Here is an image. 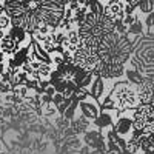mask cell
I'll list each match as a JSON object with an SVG mask.
<instances>
[{"mask_svg": "<svg viewBox=\"0 0 154 154\" xmlns=\"http://www.w3.org/2000/svg\"><path fill=\"white\" fill-rule=\"evenodd\" d=\"M3 6L12 26L32 34L42 25L57 29L63 19L66 0H5Z\"/></svg>", "mask_w": 154, "mask_h": 154, "instance_id": "1", "label": "cell"}, {"mask_svg": "<svg viewBox=\"0 0 154 154\" xmlns=\"http://www.w3.org/2000/svg\"><path fill=\"white\" fill-rule=\"evenodd\" d=\"M86 72H89V71L75 66L74 63H63L62 62L60 65H57L51 71L49 83L54 86L56 93H60L65 99H71Z\"/></svg>", "mask_w": 154, "mask_h": 154, "instance_id": "2", "label": "cell"}, {"mask_svg": "<svg viewBox=\"0 0 154 154\" xmlns=\"http://www.w3.org/2000/svg\"><path fill=\"white\" fill-rule=\"evenodd\" d=\"M108 97L112 100L114 109L117 112L133 111L140 105L139 99H137L136 85L130 83L128 80H119V82L112 83V88H111Z\"/></svg>", "mask_w": 154, "mask_h": 154, "instance_id": "3", "label": "cell"}, {"mask_svg": "<svg viewBox=\"0 0 154 154\" xmlns=\"http://www.w3.org/2000/svg\"><path fill=\"white\" fill-rule=\"evenodd\" d=\"M99 62L97 56L94 53H91L88 48H83V46H79L74 53H72V63L79 68H83V69H88L91 71V68Z\"/></svg>", "mask_w": 154, "mask_h": 154, "instance_id": "4", "label": "cell"}, {"mask_svg": "<svg viewBox=\"0 0 154 154\" xmlns=\"http://www.w3.org/2000/svg\"><path fill=\"white\" fill-rule=\"evenodd\" d=\"M83 143L88 148H93V149H103L106 148V139L105 134L102 133V130H88L83 134Z\"/></svg>", "mask_w": 154, "mask_h": 154, "instance_id": "5", "label": "cell"}, {"mask_svg": "<svg viewBox=\"0 0 154 154\" xmlns=\"http://www.w3.org/2000/svg\"><path fill=\"white\" fill-rule=\"evenodd\" d=\"M106 82H108V80L102 79V77H94L93 82H91V85L88 86L89 96H91L93 99H96L99 103H102V100H103V99L109 94L111 88H112V86L106 88Z\"/></svg>", "mask_w": 154, "mask_h": 154, "instance_id": "6", "label": "cell"}, {"mask_svg": "<svg viewBox=\"0 0 154 154\" xmlns=\"http://www.w3.org/2000/svg\"><path fill=\"white\" fill-rule=\"evenodd\" d=\"M131 112H133V111H131ZM112 130L117 133L119 136H122V137L130 136L131 131H133V119H131V114H126V111L119 112V117H117V120H116Z\"/></svg>", "mask_w": 154, "mask_h": 154, "instance_id": "7", "label": "cell"}, {"mask_svg": "<svg viewBox=\"0 0 154 154\" xmlns=\"http://www.w3.org/2000/svg\"><path fill=\"white\" fill-rule=\"evenodd\" d=\"M79 108H80V112L82 116H85V117L88 120L94 122L97 119V116L100 114V108H99V102L96 99H93L91 96H89L88 99L79 102Z\"/></svg>", "mask_w": 154, "mask_h": 154, "instance_id": "8", "label": "cell"}, {"mask_svg": "<svg viewBox=\"0 0 154 154\" xmlns=\"http://www.w3.org/2000/svg\"><path fill=\"white\" fill-rule=\"evenodd\" d=\"M116 116H119L117 111L114 109H102L100 114L97 116V119L93 122L94 126L97 130H106V128H112L114 123H116Z\"/></svg>", "mask_w": 154, "mask_h": 154, "instance_id": "9", "label": "cell"}, {"mask_svg": "<svg viewBox=\"0 0 154 154\" xmlns=\"http://www.w3.org/2000/svg\"><path fill=\"white\" fill-rule=\"evenodd\" d=\"M105 8H103V14L108 16L109 19L112 20H117V19H123L125 17V12H123V5L125 2L123 0H106L103 3Z\"/></svg>", "mask_w": 154, "mask_h": 154, "instance_id": "10", "label": "cell"}, {"mask_svg": "<svg viewBox=\"0 0 154 154\" xmlns=\"http://www.w3.org/2000/svg\"><path fill=\"white\" fill-rule=\"evenodd\" d=\"M20 43L17 40H14L8 32L3 34V37L0 38V49H2V53L5 56H12L14 53H17V51L20 49Z\"/></svg>", "mask_w": 154, "mask_h": 154, "instance_id": "11", "label": "cell"}, {"mask_svg": "<svg viewBox=\"0 0 154 154\" xmlns=\"http://www.w3.org/2000/svg\"><path fill=\"white\" fill-rule=\"evenodd\" d=\"M69 126L72 128L75 136H83L91 126V120H88L85 116H79V117L69 120Z\"/></svg>", "mask_w": 154, "mask_h": 154, "instance_id": "12", "label": "cell"}, {"mask_svg": "<svg viewBox=\"0 0 154 154\" xmlns=\"http://www.w3.org/2000/svg\"><path fill=\"white\" fill-rule=\"evenodd\" d=\"M14 40H17L20 45H23L25 42L26 43H31V40H32V37H31V34L29 32H26L25 29H22V28H19V26H11L8 28V31H6Z\"/></svg>", "mask_w": 154, "mask_h": 154, "instance_id": "13", "label": "cell"}, {"mask_svg": "<svg viewBox=\"0 0 154 154\" xmlns=\"http://www.w3.org/2000/svg\"><path fill=\"white\" fill-rule=\"evenodd\" d=\"M80 46V37H79V31L77 28L66 31V49L74 53V51Z\"/></svg>", "mask_w": 154, "mask_h": 154, "instance_id": "14", "label": "cell"}, {"mask_svg": "<svg viewBox=\"0 0 154 154\" xmlns=\"http://www.w3.org/2000/svg\"><path fill=\"white\" fill-rule=\"evenodd\" d=\"M42 48L46 51L48 54H53L56 51V37H54V32H49L43 37V40L40 42Z\"/></svg>", "mask_w": 154, "mask_h": 154, "instance_id": "15", "label": "cell"}, {"mask_svg": "<svg viewBox=\"0 0 154 154\" xmlns=\"http://www.w3.org/2000/svg\"><path fill=\"white\" fill-rule=\"evenodd\" d=\"M125 77H126V80L130 82V83H133V85H140L142 83V80H143V74L142 72H139L137 69H134V68H131V69H125Z\"/></svg>", "mask_w": 154, "mask_h": 154, "instance_id": "16", "label": "cell"}, {"mask_svg": "<svg viewBox=\"0 0 154 154\" xmlns=\"http://www.w3.org/2000/svg\"><path fill=\"white\" fill-rule=\"evenodd\" d=\"M143 28H145V25H143V22L140 20V17H139L133 25L128 26V34H130V35H142L145 32Z\"/></svg>", "mask_w": 154, "mask_h": 154, "instance_id": "17", "label": "cell"}, {"mask_svg": "<svg viewBox=\"0 0 154 154\" xmlns=\"http://www.w3.org/2000/svg\"><path fill=\"white\" fill-rule=\"evenodd\" d=\"M86 8L89 12H94V14H103V8L105 5L100 2V0H88L86 2Z\"/></svg>", "mask_w": 154, "mask_h": 154, "instance_id": "18", "label": "cell"}, {"mask_svg": "<svg viewBox=\"0 0 154 154\" xmlns=\"http://www.w3.org/2000/svg\"><path fill=\"white\" fill-rule=\"evenodd\" d=\"M77 108H79V100H77V99L72 96V100H71L69 106L65 109V112H63L62 116H63V117H66L68 120H72V119H74V116H75V111H77Z\"/></svg>", "mask_w": 154, "mask_h": 154, "instance_id": "19", "label": "cell"}, {"mask_svg": "<svg viewBox=\"0 0 154 154\" xmlns=\"http://www.w3.org/2000/svg\"><path fill=\"white\" fill-rule=\"evenodd\" d=\"M125 149L130 152V154H137L140 151V143H139V139L136 137H130L126 140V145H125Z\"/></svg>", "mask_w": 154, "mask_h": 154, "instance_id": "20", "label": "cell"}, {"mask_svg": "<svg viewBox=\"0 0 154 154\" xmlns=\"http://www.w3.org/2000/svg\"><path fill=\"white\" fill-rule=\"evenodd\" d=\"M57 108L56 105L53 103H43L42 105V116L43 117H54V116H57Z\"/></svg>", "mask_w": 154, "mask_h": 154, "instance_id": "21", "label": "cell"}, {"mask_svg": "<svg viewBox=\"0 0 154 154\" xmlns=\"http://www.w3.org/2000/svg\"><path fill=\"white\" fill-rule=\"evenodd\" d=\"M54 126L57 128L60 133H63L66 128H69V120H68L66 117H63V116L59 114L57 117H56V120H54Z\"/></svg>", "mask_w": 154, "mask_h": 154, "instance_id": "22", "label": "cell"}, {"mask_svg": "<svg viewBox=\"0 0 154 154\" xmlns=\"http://www.w3.org/2000/svg\"><path fill=\"white\" fill-rule=\"evenodd\" d=\"M137 9H139L140 14H145L146 16V14H149V12L154 11V6H152V3L149 2V0H140Z\"/></svg>", "mask_w": 154, "mask_h": 154, "instance_id": "23", "label": "cell"}, {"mask_svg": "<svg viewBox=\"0 0 154 154\" xmlns=\"http://www.w3.org/2000/svg\"><path fill=\"white\" fill-rule=\"evenodd\" d=\"M142 22H143V25H145V28L148 29V32H151V31L154 29V11L149 12V14H146Z\"/></svg>", "mask_w": 154, "mask_h": 154, "instance_id": "24", "label": "cell"}, {"mask_svg": "<svg viewBox=\"0 0 154 154\" xmlns=\"http://www.w3.org/2000/svg\"><path fill=\"white\" fill-rule=\"evenodd\" d=\"M74 97L79 100V102H82V100H85V99H88L89 97V91H88V88H77L75 91H74Z\"/></svg>", "mask_w": 154, "mask_h": 154, "instance_id": "25", "label": "cell"}, {"mask_svg": "<svg viewBox=\"0 0 154 154\" xmlns=\"http://www.w3.org/2000/svg\"><path fill=\"white\" fill-rule=\"evenodd\" d=\"M8 131H11V123H9V120L2 117V119H0V134L5 136Z\"/></svg>", "mask_w": 154, "mask_h": 154, "instance_id": "26", "label": "cell"}, {"mask_svg": "<svg viewBox=\"0 0 154 154\" xmlns=\"http://www.w3.org/2000/svg\"><path fill=\"white\" fill-rule=\"evenodd\" d=\"M11 26V19L5 14V12H3V14H0V28H2V29H8Z\"/></svg>", "mask_w": 154, "mask_h": 154, "instance_id": "27", "label": "cell"}, {"mask_svg": "<svg viewBox=\"0 0 154 154\" xmlns=\"http://www.w3.org/2000/svg\"><path fill=\"white\" fill-rule=\"evenodd\" d=\"M71 100H72V97H71V99H65V100H63V102H62L60 105H57V106H56V108H57V112H59L60 116H62L63 112H65V109H66V108L69 106Z\"/></svg>", "mask_w": 154, "mask_h": 154, "instance_id": "28", "label": "cell"}, {"mask_svg": "<svg viewBox=\"0 0 154 154\" xmlns=\"http://www.w3.org/2000/svg\"><path fill=\"white\" fill-rule=\"evenodd\" d=\"M139 19V16L136 14V12H134V14H128V16H125L123 19H122V22L126 25V26H130V25H133L136 20Z\"/></svg>", "mask_w": 154, "mask_h": 154, "instance_id": "29", "label": "cell"}, {"mask_svg": "<svg viewBox=\"0 0 154 154\" xmlns=\"http://www.w3.org/2000/svg\"><path fill=\"white\" fill-rule=\"evenodd\" d=\"M11 91H12V86L9 82H0V94L3 96V94H8Z\"/></svg>", "mask_w": 154, "mask_h": 154, "instance_id": "30", "label": "cell"}, {"mask_svg": "<svg viewBox=\"0 0 154 154\" xmlns=\"http://www.w3.org/2000/svg\"><path fill=\"white\" fill-rule=\"evenodd\" d=\"M63 100H65V97H63L60 93H56V94L53 96V105H56V106H57V105H60V103H62Z\"/></svg>", "mask_w": 154, "mask_h": 154, "instance_id": "31", "label": "cell"}, {"mask_svg": "<svg viewBox=\"0 0 154 154\" xmlns=\"http://www.w3.org/2000/svg\"><path fill=\"white\" fill-rule=\"evenodd\" d=\"M136 11H137V8H134V6H131V5H128V3L123 5V12H125V16H128V14H134Z\"/></svg>", "mask_w": 154, "mask_h": 154, "instance_id": "32", "label": "cell"}, {"mask_svg": "<svg viewBox=\"0 0 154 154\" xmlns=\"http://www.w3.org/2000/svg\"><path fill=\"white\" fill-rule=\"evenodd\" d=\"M43 94H48V96H54L56 94V89H54V86L53 85H49L46 89H45V93Z\"/></svg>", "mask_w": 154, "mask_h": 154, "instance_id": "33", "label": "cell"}, {"mask_svg": "<svg viewBox=\"0 0 154 154\" xmlns=\"http://www.w3.org/2000/svg\"><path fill=\"white\" fill-rule=\"evenodd\" d=\"M5 71H6V63H5V60H0V74Z\"/></svg>", "mask_w": 154, "mask_h": 154, "instance_id": "34", "label": "cell"}, {"mask_svg": "<svg viewBox=\"0 0 154 154\" xmlns=\"http://www.w3.org/2000/svg\"><path fill=\"white\" fill-rule=\"evenodd\" d=\"M5 12V6H3V3H0V14H3Z\"/></svg>", "mask_w": 154, "mask_h": 154, "instance_id": "35", "label": "cell"}, {"mask_svg": "<svg viewBox=\"0 0 154 154\" xmlns=\"http://www.w3.org/2000/svg\"><path fill=\"white\" fill-rule=\"evenodd\" d=\"M0 60H5V54L2 53V49H0Z\"/></svg>", "mask_w": 154, "mask_h": 154, "instance_id": "36", "label": "cell"}, {"mask_svg": "<svg viewBox=\"0 0 154 154\" xmlns=\"http://www.w3.org/2000/svg\"><path fill=\"white\" fill-rule=\"evenodd\" d=\"M3 31H5V29H2V28H0V38H2V37H3V34H5Z\"/></svg>", "mask_w": 154, "mask_h": 154, "instance_id": "37", "label": "cell"}, {"mask_svg": "<svg viewBox=\"0 0 154 154\" xmlns=\"http://www.w3.org/2000/svg\"><path fill=\"white\" fill-rule=\"evenodd\" d=\"M0 105H3V97H2V94H0Z\"/></svg>", "mask_w": 154, "mask_h": 154, "instance_id": "38", "label": "cell"}, {"mask_svg": "<svg viewBox=\"0 0 154 154\" xmlns=\"http://www.w3.org/2000/svg\"><path fill=\"white\" fill-rule=\"evenodd\" d=\"M0 154H9V152H5V151H0Z\"/></svg>", "mask_w": 154, "mask_h": 154, "instance_id": "39", "label": "cell"}, {"mask_svg": "<svg viewBox=\"0 0 154 154\" xmlns=\"http://www.w3.org/2000/svg\"><path fill=\"white\" fill-rule=\"evenodd\" d=\"M149 2H151V3H152V6H154V0H149Z\"/></svg>", "mask_w": 154, "mask_h": 154, "instance_id": "40", "label": "cell"}, {"mask_svg": "<svg viewBox=\"0 0 154 154\" xmlns=\"http://www.w3.org/2000/svg\"><path fill=\"white\" fill-rule=\"evenodd\" d=\"M100 2H102V3H103V2H106V0H100Z\"/></svg>", "mask_w": 154, "mask_h": 154, "instance_id": "41", "label": "cell"}, {"mask_svg": "<svg viewBox=\"0 0 154 154\" xmlns=\"http://www.w3.org/2000/svg\"><path fill=\"white\" fill-rule=\"evenodd\" d=\"M0 3H3V0H0Z\"/></svg>", "mask_w": 154, "mask_h": 154, "instance_id": "42", "label": "cell"}, {"mask_svg": "<svg viewBox=\"0 0 154 154\" xmlns=\"http://www.w3.org/2000/svg\"><path fill=\"white\" fill-rule=\"evenodd\" d=\"M3 2H5V0H3Z\"/></svg>", "mask_w": 154, "mask_h": 154, "instance_id": "43", "label": "cell"}]
</instances>
